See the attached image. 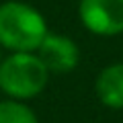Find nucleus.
Here are the masks:
<instances>
[{"label":"nucleus","instance_id":"423d86ee","mask_svg":"<svg viewBox=\"0 0 123 123\" xmlns=\"http://www.w3.org/2000/svg\"><path fill=\"white\" fill-rule=\"evenodd\" d=\"M0 123H39V119L25 101L4 98L0 101Z\"/></svg>","mask_w":123,"mask_h":123},{"label":"nucleus","instance_id":"39448f33","mask_svg":"<svg viewBox=\"0 0 123 123\" xmlns=\"http://www.w3.org/2000/svg\"><path fill=\"white\" fill-rule=\"evenodd\" d=\"M94 94L111 111H123V62L109 64L97 74Z\"/></svg>","mask_w":123,"mask_h":123},{"label":"nucleus","instance_id":"f03ea898","mask_svg":"<svg viewBox=\"0 0 123 123\" xmlns=\"http://www.w3.org/2000/svg\"><path fill=\"white\" fill-rule=\"evenodd\" d=\"M49 72L35 51H10L0 60V92L6 98L31 101L49 82Z\"/></svg>","mask_w":123,"mask_h":123},{"label":"nucleus","instance_id":"0eeeda50","mask_svg":"<svg viewBox=\"0 0 123 123\" xmlns=\"http://www.w3.org/2000/svg\"><path fill=\"white\" fill-rule=\"evenodd\" d=\"M2 51H4V49H2V45H0V60H2Z\"/></svg>","mask_w":123,"mask_h":123},{"label":"nucleus","instance_id":"f257e3e1","mask_svg":"<svg viewBox=\"0 0 123 123\" xmlns=\"http://www.w3.org/2000/svg\"><path fill=\"white\" fill-rule=\"evenodd\" d=\"M45 17L25 0L0 4V45L6 51H35L47 35Z\"/></svg>","mask_w":123,"mask_h":123},{"label":"nucleus","instance_id":"7ed1b4c3","mask_svg":"<svg viewBox=\"0 0 123 123\" xmlns=\"http://www.w3.org/2000/svg\"><path fill=\"white\" fill-rule=\"evenodd\" d=\"M78 18L92 35L117 37L123 33V0H80Z\"/></svg>","mask_w":123,"mask_h":123},{"label":"nucleus","instance_id":"20e7f679","mask_svg":"<svg viewBox=\"0 0 123 123\" xmlns=\"http://www.w3.org/2000/svg\"><path fill=\"white\" fill-rule=\"evenodd\" d=\"M35 53L49 74H68L80 64V47L72 37L62 33H47Z\"/></svg>","mask_w":123,"mask_h":123}]
</instances>
